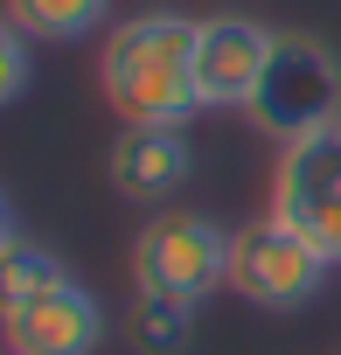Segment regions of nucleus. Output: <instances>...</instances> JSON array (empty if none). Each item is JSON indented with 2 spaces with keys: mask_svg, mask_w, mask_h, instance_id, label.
<instances>
[{
  "mask_svg": "<svg viewBox=\"0 0 341 355\" xmlns=\"http://www.w3.org/2000/svg\"><path fill=\"white\" fill-rule=\"evenodd\" d=\"M98 91L125 125H189L202 112L195 91V21L175 8H146L112 21L98 49Z\"/></svg>",
  "mask_w": 341,
  "mask_h": 355,
  "instance_id": "obj_1",
  "label": "nucleus"
},
{
  "mask_svg": "<svg viewBox=\"0 0 341 355\" xmlns=\"http://www.w3.org/2000/svg\"><path fill=\"white\" fill-rule=\"evenodd\" d=\"M230 237L237 230H223L202 209H160L132 237V293L202 306L216 286H230Z\"/></svg>",
  "mask_w": 341,
  "mask_h": 355,
  "instance_id": "obj_2",
  "label": "nucleus"
},
{
  "mask_svg": "<svg viewBox=\"0 0 341 355\" xmlns=\"http://www.w3.org/2000/svg\"><path fill=\"white\" fill-rule=\"evenodd\" d=\"M244 119L265 139H279V146L313 132V125H327V119H341V56L320 35H306V28H279L272 63H265Z\"/></svg>",
  "mask_w": 341,
  "mask_h": 355,
  "instance_id": "obj_3",
  "label": "nucleus"
},
{
  "mask_svg": "<svg viewBox=\"0 0 341 355\" xmlns=\"http://www.w3.org/2000/svg\"><path fill=\"white\" fill-rule=\"evenodd\" d=\"M272 216L292 223L327 265H341V119H327V125L279 146Z\"/></svg>",
  "mask_w": 341,
  "mask_h": 355,
  "instance_id": "obj_4",
  "label": "nucleus"
},
{
  "mask_svg": "<svg viewBox=\"0 0 341 355\" xmlns=\"http://www.w3.org/2000/svg\"><path fill=\"white\" fill-rule=\"evenodd\" d=\"M327 272L334 265L292 223H279L272 209L230 237V293L244 306H258V313H299V306H313V293L327 286Z\"/></svg>",
  "mask_w": 341,
  "mask_h": 355,
  "instance_id": "obj_5",
  "label": "nucleus"
},
{
  "mask_svg": "<svg viewBox=\"0 0 341 355\" xmlns=\"http://www.w3.org/2000/svg\"><path fill=\"white\" fill-rule=\"evenodd\" d=\"M0 327H8V355H98V341H105V306H98L70 272H56V279L35 286V293L0 300Z\"/></svg>",
  "mask_w": 341,
  "mask_h": 355,
  "instance_id": "obj_6",
  "label": "nucleus"
},
{
  "mask_svg": "<svg viewBox=\"0 0 341 355\" xmlns=\"http://www.w3.org/2000/svg\"><path fill=\"white\" fill-rule=\"evenodd\" d=\"M279 28L251 21V15H209L195 21V91L209 112H244L265 63H272Z\"/></svg>",
  "mask_w": 341,
  "mask_h": 355,
  "instance_id": "obj_7",
  "label": "nucleus"
},
{
  "mask_svg": "<svg viewBox=\"0 0 341 355\" xmlns=\"http://www.w3.org/2000/svg\"><path fill=\"white\" fill-rule=\"evenodd\" d=\"M112 189L125 202H167L189 174H195V146L182 139V125H125L112 139Z\"/></svg>",
  "mask_w": 341,
  "mask_h": 355,
  "instance_id": "obj_8",
  "label": "nucleus"
},
{
  "mask_svg": "<svg viewBox=\"0 0 341 355\" xmlns=\"http://www.w3.org/2000/svg\"><path fill=\"white\" fill-rule=\"evenodd\" d=\"M8 21L28 42H84L112 21V0H8Z\"/></svg>",
  "mask_w": 341,
  "mask_h": 355,
  "instance_id": "obj_9",
  "label": "nucleus"
},
{
  "mask_svg": "<svg viewBox=\"0 0 341 355\" xmlns=\"http://www.w3.org/2000/svg\"><path fill=\"white\" fill-rule=\"evenodd\" d=\"M195 313H202V306L132 293V306H125V341H132L139 355H182V348L195 341Z\"/></svg>",
  "mask_w": 341,
  "mask_h": 355,
  "instance_id": "obj_10",
  "label": "nucleus"
},
{
  "mask_svg": "<svg viewBox=\"0 0 341 355\" xmlns=\"http://www.w3.org/2000/svg\"><path fill=\"white\" fill-rule=\"evenodd\" d=\"M21 91H28V35L0 21V105H15Z\"/></svg>",
  "mask_w": 341,
  "mask_h": 355,
  "instance_id": "obj_11",
  "label": "nucleus"
}]
</instances>
